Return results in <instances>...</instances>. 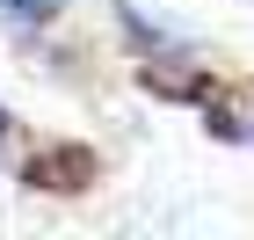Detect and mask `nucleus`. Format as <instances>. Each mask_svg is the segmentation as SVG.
Masks as SVG:
<instances>
[{
	"label": "nucleus",
	"mask_w": 254,
	"mask_h": 240,
	"mask_svg": "<svg viewBox=\"0 0 254 240\" xmlns=\"http://www.w3.org/2000/svg\"><path fill=\"white\" fill-rule=\"evenodd\" d=\"M0 15H15V22H29V29H37V22L59 15V0H0Z\"/></svg>",
	"instance_id": "1"
},
{
	"label": "nucleus",
	"mask_w": 254,
	"mask_h": 240,
	"mask_svg": "<svg viewBox=\"0 0 254 240\" xmlns=\"http://www.w3.org/2000/svg\"><path fill=\"white\" fill-rule=\"evenodd\" d=\"M0 139H7V117H0Z\"/></svg>",
	"instance_id": "2"
}]
</instances>
